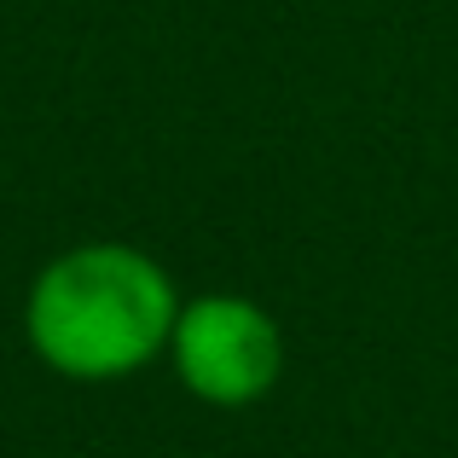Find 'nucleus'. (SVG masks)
Wrapping results in <instances>:
<instances>
[{
  "label": "nucleus",
  "mask_w": 458,
  "mask_h": 458,
  "mask_svg": "<svg viewBox=\"0 0 458 458\" xmlns=\"http://www.w3.org/2000/svg\"><path fill=\"white\" fill-rule=\"evenodd\" d=\"M174 336V291L163 267L128 244L58 256L30 291V343L64 377H128Z\"/></svg>",
  "instance_id": "1"
},
{
  "label": "nucleus",
  "mask_w": 458,
  "mask_h": 458,
  "mask_svg": "<svg viewBox=\"0 0 458 458\" xmlns=\"http://www.w3.org/2000/svg\"><path fill=\"white\" fill-rule=\"evenodd\" d=\"M174 366L198 401L209 406H250L279 383L284 343L273 319L244 296H203L174 313Z\"/></svg>",
  "instance_id": "2"
}]
</instances>
